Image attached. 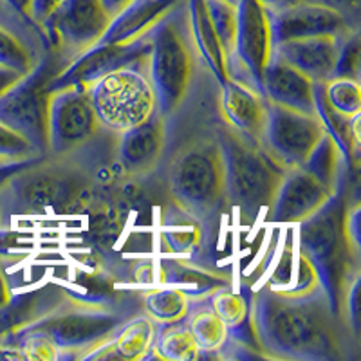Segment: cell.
Instances as JSON below:
<instances>
[{"instance_id":"26","label":"cell","mask_w":361,"mask_h":361,"mask_svg":"<svg viewBox=\"0 0 361 361\" xmlns=\"http://www.w3.org/2000/svg\"><path fill=\"white\" fill-rule=\"evenodd\" d=\"M159 238L170 253L177 257H195L214 244L204 224L172 202L159 226Z\"/></svg>"},{"instance_id":"46","label":"cell","mask_w":361,"mask_h":361,"mask_svg":"<svg viewBox=\"0 0 361 361\" xmlns=\"http://www.w3.org/2000/svg\"><path fill=\"white\" fill-rule=\"evenodd\" d=\"M296 2H304V0H276L275 6H271V8H276V6H289V4H296Z\"/></svg>"},{"instance_id":"15","label":"cell","mask_w":361,"mask_h":361,"mask_svg":"<svg viewBox=\"0 0 361 361\" xmlns=\"http://www.w3.org/2000/svg\"><path fill=\"white\" fill-rule=\"evenodd\" d=\"M267 8H269L271 31L275 45L295 38L345 37L360 29L333 8L312 0L276 6V8L267 6Z\"/></svg>"},{"instance_id":"32","label":"cell","mask_w":361,"mask_h":361,"mask_svg":"<svg viewBox=\"0 0 361 361\" xmlns=\"http://www.w3.org/2000/svg\"><path fill=\"white\" fill-rule=\"evenodd\" d=\"M206 9H208L209 20L214 24L215 33L222 45V51L226 54V60H230L235 47V37H237V22L238 11L237 2L231 0H204Z\"/></svg>"},{"instance_id":"9","label":"cell","mask_w":361,"mask_h":361,"mask_svg":"<svg viewBox=\"0 0 361 361\" xmlns=\"http://www.w3.org/2000/svg\"><path fill=\"white\" fill-rule=\"evenodd\" d=\"M235 47L228 60V76L264 96V73L275 53L269 8L262 0H238Z\"/></svg>"},{"instance_id":"11","label":"cell","mask_w":361,"mask_h":361,"mask_svg":"<svg viewBox=\"0 0 361 361\" xmlns=\"http://www.w3.org/2000/svg\"><path fill=\"white\" fill-rule=\"evenodd\" d=\"M325 134L316 114L293 111L266 99L262 145L283 169H298Z\"/></svg>"},{"instance_id":"16","label":"cell","mask_w":361,"mask_h":361,"mask_svg":"<svg viewBox=\"0 0 361 361\" xmlns=\"http://www.w3.org/2000/svg\"><path fill=\"white\" fill-rule=\"evenodd\" d=\"M331 197L333 193L304 169H289L267 208V221L273 224H300Z\"/></svg>"},{"instance_id":"40","label":"cell","mask_w":361,"mask_h":361,"mask_svg":"<svg viewBox=\"0 0 361 361\" xmlns=\"http://www.w3.org/2000/svg\"><path fill=\"white\" fill-rule=\"evenodd\" d=\"M44 156H35V157H27V159H18V161H8V163L0 164V188L11 179L15 173L22 172V170L29 169L31 164H35L37 161H40Z\"/></svg>"},{"instance_id":"17","label":"cell","mask_w":361,"mask_h":361,"mask_svg":"<svg viewBox=\"0 0 361 361\" xmlns=\"http://www.w3.org/2000/svg\"><path fill=\"white\" fill-rule=\"evenodd\" d=\"M157 286H170L185 293L192 302L206 300L222 288H231V275L208 264L185 257H164L157 262Z\"/></svg>"},{"instance_id":"33","label":"cell","mask_w":361,"mask_h":361,"mask_svg":"<svg viewBox=\"0 0 361 361\" xmlns=\"http://www.w3.org/2000/svg\"><path fill=\"white\" fill-rule=\"evenodd\" d=\"M325 98L331 103V107L345 118L361 114V83L350 78L333 76L324 82Z\"/></svg>"},{"instance_id":"5","label":"cell","mask_w":361,"mask_h":361,"mask_svg":"<svg viewBox=\"0 0 361 361\" xmlns=\"http://www.w3.org/2000/svg\"><path fill=\"white\" fill-rule=\"evenodd\" d=\"M141 312V304L130 305L128 302L102 298L89 300L85 296L71 295L67 289V296L56 307L20 331L40 333L49 338L56 345L60 360H85L90 353L109 343L119 329Z\"/></svg>"},{"instance_id":"41","label":"cell","mask_w":361,"mask_h":361,"mask_svg":"<svg viewBox=\"0 0 361 361\" xmlns=\"http://www.w3.org/2000/svg\"><path fill=\"white\" fill-rule=\"evenodd\" d=\"M22 78V73L15 69H9V67L0 66V96L4 94L6 90L13 85L15 82Z\"/></svg>"},{"instance_id":"8","label":"cell","mask_w":361,"mask_h":361,"mask_svg":"<svg viewBox=\"0 0 361 361\" xmlns=\"http://www.w3.org/2000/svg\"><path fill=\"white\" fill-rule=\"evenodd\" d=\"M89 96L103 128L121 134L156 112V94L148 78L147 58L99 78Z\"/></svg>"},{"instance_id":"21","label":"cell","mask_w":361,"mask_h":361,"mask_svg":"<svg viewBox=\"0 0 361 361\" xmlns=\"http://www.w3.org/2000/svg\"><path fill=\"white\" fill-rule=\"evenodd\" d=\"M185 0H134L118 13L99 38L103 44H127L145 37Z\"/></svg>"},{"instance_id":"13","label":"cell","mask_w":361,"mask_h":361,"mask_svg":"<svg viewBox=\"0 0 361 361\" xmlns=\"http://www.w3.org/2000/svg\"><path fill=\"white\" fill-rule=\"evenodd\" d=\"M150 53V38L148 35L127 44H103L98 42L92 47L74 56L69 66L56 74L49 82V92L63 87H87L99 78L114 73L118 69L130 66Z\"/></svg>"},{"instance_id":"34","label":"cell","mask_w":361,"mask_h":361,"mask_svg":"<svg viewBox=\"0 0 361 361\" xmlns=\"http://www.w3.org/2000/svg\"><path fill=\"white\" fill-rule=\"evenodd\" d=\"M209 307L226 324V327H235L250 314V305L246 304L243 295L231 291V288H222L208 296Z\"/></svg>"},{"instance_id":"2","label":"cell","mask_w":361,"mask_h":361,"mask_svg":"<svg viewBox=\"0 0 361 361\" xmlns=\"http://www.w3.org/2000/svg\"><path fill=\"white\" fill-rule=\"evenodd\" d=\"M353 188L345 176L333 197L318 212L300 222L298 247L311 260L318 280L338 320L345 322V300L356 279H360L361 250L350 243L347 233Z\"/></svg>"},{"instance_id":"36","label":"cell","mask_w":361,"mask_h":361,"mask_svg":"<svg viewBox=\"0 0 361 361\" xmlns=\"http://www.w3.org/2000/svg\"><path fill=\"white\" fill-rule=\"evenodd\" d=\"M35 156H42V154L25 140L24 135L9 128L8 125L0 123V159L18 161Z\"/></svg>"},{"instance_id":"37","label":"cell","mask_w":361,"mask_h":361,"mask_svg":"<svg viewBox=\"0 0 361 361\" xmlns=\"http://www.w3.org/2000/svg\"><path fill=\"white\" fill-rule=\"evenodd\" d=\"M63 0H29L25 13L27 17L37 25H44V22L56 11V8L62 4Z\"/></svg>"},{"instance_id":"14","label":"cell","mask_w":361,"mask_h":361,"mask_svg":"<svg viewBox=\"0 0 361 361\" xmlns=\"http://www.w3.org/2000/svg\"><path fill=\"white\" fill-rule=\"evenodd\" d=\"M170 127L154 112L147 121L118 134L116 161L125 179L143 180L161 169L169 150Z\"/></svg>"},{"instance_id":"4","label":"cell","mask_w":361,"mask_h":361,"mask_svg":"<svg viewBox=\"0 0 361 361\" xmlns=\"http://www.w3.org/2000/svg\"><path fill=\"white\" fill-rule=\"evenodd\" d=\"M148 38L147 71L156 94V112L170 127L195 92L201 69H206L190 37L186 0L164 17Z\"/></svg>"},{"instance_id":"29","label":"cell","mask_w":361,"mask_h":361,"mask_svg":"<svg viewBox=\"0 0 361 361\" xmlns=\"http://www.w3.org/2000/svg\"><path fill=\"white\" fill-rule=\"evenodd\" d=\"M164 361H193L201 357L197 343L185 320L156 324L150 356Z\"/></svg>"},{"instance_id":"20","label":"cell","mask_w":361,"mask_h":361,"mask_svg":"<svg viewBox=\"0 0 361 361\" xmlns=\"http://www.w3.org/2000/svg\"><path fill=\"white\" fill-rule=\"evenodd\" d=\"M262 90L264 98L276 105L314 114V82L280 58H271L264 73Z\"/></svg>"},{"instance_id":"10","label":"cell","mask_w":361,"mask_h":361,"mask_svg":"<svg viewBox=\"0 0 361 361\" xmlns=\"http://www.w3.org/2000/svg\"><path fill=\"white\" fill-rule=\"evenodd\" d=\"M87 87H63L49 94L47 156H66L92 141L102 130Z\"/></svg>"},{"instance_id":"30","label":"cell","mask_w":361,"mask_h":361,"mask_svg":"<svg viewBox=\"0 0 361 361\" xmlns=\"http://www.w3.org/2000/svg\"><path fill=\"white\" fill-rule=\"evenodd\" d=\"M300 169H304L314 179L320 180L331 193L336 192L343 177L347 176L343 156H341L340 148L336 147V143L329 134L322 135L320 141L314 145V148H312L305 163Z\"/></svg>"},{"instance_id":"24","label":"cell","mask_w":361,"mask_h":361,"mask_svg":"<svg viewBox=\"0 0 361 361\" xmlns=\"http://www.w3.org/2000/svg\"><path fill=\"white\" fill-rule=\"evenodd\" d=\"M266 288L280 296H307L320 289V280L311 260L300 251L298 244L283 250Z\"/></svg>"},{"instance_id":"22","label":"cell","mask_w":361,"mask_h":361,"mask_svg":"<svg viewBox=\"0 0 361 361\" xmlns=\"http://www.w3.org/2000/svg\"><path fill=\"white\" fill-rule=\"evenodd\" d=\"M66 296L67 289L56 283H49L22 295H13L8 304L0 307V345H6V341L17 331L56 307Z\"/></svg>"},{"instance_id":"12","label":"cell","mask_w":361,"mask_h":361,"mask_svg":"<svg viewBox=\"0 0 361 361\" xmlns=\"http://www.w3.org/2000/svg\"><path fill=\"white\" fill-rule=\"evenodd\" d=\"M111 20L99 0H63L42 29L51 49L73 60L98 44Z\"/></svg>"},{"instance_id":"23","label":"cell","mask_w":361,"mask_h":361,"mask_svg":"<svg viewBox=\"0 0 361 361\" xmlns=\"http://www.w3.org/2000/svg\"><path fill=\"white\" fill-rule=\"evenodd\" d=\"M186 13H188L190 37H192L202 66L215 80V83L222 85L230 78L228 76V60H226L222 45L215 33L214 24L209 20L204 0H186Z\"/></svg>"},{"instance_id":"28","label":"cell","mask_w":361,"mask_h":361,"mask_svg":"<svg viewBox=\"0 0 361 361\" xmlns=\"http://www.w3.org/2000/svg\"><path fill=\"white\" fill-rule=\"evenodd\" d=\"M185 322L188 325L193 340L197 343L199 350H201V357L217 354L221 350L226 338H228V327L215 314L214 309L209 307L208 298L190 302Z\"/></svg>"},{"instance_id":"44","label":"cell","mask_w":361,"mask_h":361,"mask_svg":"<svg viewBox=\"0 0 361 361\" xmlns=\"http://www.w3.org/2000/svg\"><path fill=\"white\" fill-rule=\"evenodd\" d=\"M0 360H24V356H22V353L17 347L0 345Z\"/></svg>"},{"instance_id":"18","label":"cell","mask_w":361,"mask_h":361,"mask_svg":"<svg viewBox=\"0 0 361 361\" xmlns=\"http://www.w3.org/2000/svg\"><path fill=\"white\" fill-rule=\"evenodd\" d=\"M217 112L235 130L262 143L266 98L257 90L228 78L222 85H217Z\"/></svg>"},{"instance_id":"42","label":"cell","mask_w":361,"mask_h":361,"mask_svg":"<svg viewBox=\"0 0 361 361\" xmlns=\"http://www.w3.org/2000/svg\"><path fill=\"white\" fill-rule=\"evenodd\" d=\"M99 2H102L103 9L107 11L109 17L114 18L118 13L123 11V9L127 8V6H130L134 0H99Z\"/></svg>"},{"instance_id":"1","label":"cell","mask_w":361,"mask_h":361,"mask_svg":"<svg viewBox=\"0 0 361 361\" xmlns=\"http://www.w3.org/2000/svg\"><path fill=\"white\" fill-rule=\"evenodd\" d=\"M251 316L260 353L267 360H357L360 338L334 316L322 288L291 298L264 286L255 295Z\"/></svg>"},{"instance_id":"39","label":"cell","mask_w":361,"mask_h":361,"mask_svg":"<svg viewBox=\"0 0 361 361\" xmlns=\"http://www.w3.org/2000/svg\"><path fill=\"white\" fill-rule=\"evenodd\" d=\"M312 2H320V4L333 8L340 15H343L353 25L360 27V2L361 0H312Z\"/></svg>"},{"instance_id":"43","label":"cell","mask_w":361,"mask_h":361,"mask_svg":"<svg viewBox=\"0 0 361 361\" xmlns=\"http://www.w3.org/2000/svg\"><path fill=\"white\" fill-rule=\"evenodd\" d=\"M13 293H11V288H9V282L8 279H6L4 271L0 269V307L2 305H6L11 300Z\"/></svg>"},{"instance_id":"47","label":"cell","mask_w":361,"mask_h":361,"mask_svg":"<svg viewBox=\"0 0 361 361\" xmlns=\"http://www.w3.org/2000/svg\"><path fill=\"white\" fill-rule=\"evenodd\" d=\"M4 163H8V161H6V159H0V164H4Z\"/></svg>"},{"instance_id":"35","label":"cell","mask_w":361,"mask_h":361,"mask_svg":"<svg viewBox=\"0 0 361 361\" xmlns=\"http://www.w3.org/2000/svg\"><path fill=\"white\" fill-rule=\"evenodd\" d=\"M360 54H361V38L360 29L349 33L341 40L340 53H338L336 66H334L333 76L340 78H350L360 82Z\"/></svg>"},{"instance_id":"45","label":"cell","mask_w":361,"mask_h":361,"mask_svg":"<svg viewBox=\"0 0 361 361\" xmlns=\"http://www.w3.org/2000/svg\"><path fill=\"white\" fill-rule=\"evenodd\" d=\"M8 2H11L13 6H17L18 9H22V11L25 13V8H27L29 0H8Z\"/></svg>"},{"instance_id":"25","label":"cell","mask_w":361,"mask_h":361,"mask_svg":"<svg viewBox=\"0 0 361 361\" xmlns=\"http://www.w3.org/2000/svg\"><path fill=\"white\" fill-rule=\"evenodd\" d=\"M154 334H156V324L145 312H141L119 329L109 343L90 353L85 360H147L150 356Z\"/></svg>"},{"instance_id":"31","label":"cell","mask_w":361,"mask_h":361,"mask_svg":"<svg viewBox=\"0 0 361 361\" xmlns=\"http://www.w3.org/2000/svg\"><path fill=\"white\" fill-rule=\"evenodd\" d=\"M192 300L170 286H156L141 296V307L154 324H170L185 320Z\"/></svg>"},{"instance_id":"7","label":"cell","mask_w":361,"mask_h":361,"mask_svg":"<svg viewBox=\"0 0 361 361\" xmlns=\"http://www.w3.org/2000/svg\"><path fill=\"white\" fill-rule=\"evenodd\" d=\"M71 58L49 49L35 69L22 74L0 96V123L24 135L42 156H47L49 82L69 66Z\"/></svg>"},{"instance_id":"38","label":"cell","mask_w":361,"mask_h":361,"mask_svg":"<svg viewBox=\"0 0 361 361\" xmlns=\"http://www.w3.org/2000/svg\"><path fill=\"white\" fill-rule=\"evenodd\" d=\"M357 293H360V279L353 282L349 289V295L345 300V322L350 327L353 334L360 338V318H357Z\"/></svg>"},{"instance_id":"19","label":"cell","mask_w":361,"mask_h":361,"mask_svg":"<svg viewBox=\"0 0 361 361\" xmlns=\"http://www.w3.org/2000/svg\"><path fill=\"white\" fill-rule=\"evenodd\" d=\"M345 37H309L280 42L275 45L273 56L295 67L314 83L327 82L333 78L341 40Z\"/></svg>"},{"instance_id":"3","label":"cell","mask_w":361,"mask_h":361,"mask_svg":"<svg viewBox=\"0 0 361 361\" xmlns=\"http://www.w3.org/2000/svg\"><path fill=\"white\" fill-rule=\"evenodd\" d=\"M161 166H164V193L169 202L199 219L214 243L217 221L230 208L224 164L214 132L193 135Z\"/></svg>"},{"instance_id":"6","label":"cell","mask_w":361,"mask_h":361,"mask_svg":"<svg viewBox=\"0 0 361 361\" xmlns=\"http://www.w3.org/2000/svg\"><path fill=\"white\" fill-rule=\"evenodd\" d=\"M212 132L221 148L228 204L237 208L244 221H255L271 206L288 170L262 143L235 130L221 116L212 125Z\"/></svg>"},{"instance_id":"48","label":"cell","mask_w":361,"mask_h":361,"mask_svg":"<svg viewBox=\"0 0 361 361\" xmlns=\"http://www.w3.org/2000/svg\"><path fill=\"white\" fill-rule=\"evenodd\" d=\"M231 2H238V0H231Z\"/></svg>"},{"instance_id":"27","label":"cell","mask_w":361,"mask_h":361,"mask_svg":"<svg viewBox=\"0 0 361 361\" xmlns=\"http://www.w3.org/2000/svg\"><path fill=\"white\" fill-rule=\"evenodd\" d=\"M49 49L44 29H29L20 33L0 22V66L25 74L40 63Z\"/></svg>"}]
</instances>
